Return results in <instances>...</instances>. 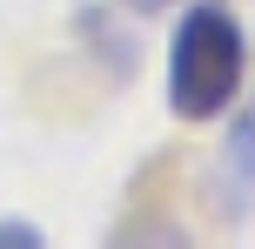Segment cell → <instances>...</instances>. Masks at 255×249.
<instances>
[{"label":"cell","mask_w":255,"mask_h":249,"mask_svg":"<svg viewBox=\"0 0 255 249\" xmlns=\"http://www.w3.org/2000/svg\"><path fill=\"white\" fill-rule=\"evenodd\" d=\"M47 236H40L34 223H0V249H40Z\"/></svg>","instance_id":"cell-3"},{"label":"cell","mask_w":255,"mask_h":249,"mask_svg":"<svg viewBox=\"0 0 255 249\" xmlns=\"http://www.w3.org/2000/svg\"><path fill=\"white\" fill-rule=\"evenodd\" d=\"M242 67H249V47L235 13L222 0H195L168 40V108L181 121H215L242 94Z\"/></svg>","instance_id":"cell-1"},{"label":"cell","mask_w":255,"mask_h":249,"mask_svg":"<svg viewBox=\"0 0 255 249\" xmlns=\"http://www.w3.org/2000/svg\"><path fill=\"white\" fill-rule=\"evenodd\" d=\"M208 202H215L222 216H249L255 209V94L242 101V115L222 135V155H215V169H208Z\"/></svg>","instance_id":"cell-2"},{"label":"cell","mask_w":255,"mask_h":249,"mask_svg":"<svg viewBox=\"0 0 255 249\" xmlns=\"http://www.w3.org/2000/svg\"><path fill=\"white\" fill-rule=\"evenodd\" d=\"M134 13H161V7H175V0H128Z\"/></svg>","instance_id":"cell-4"}]
</instances>
